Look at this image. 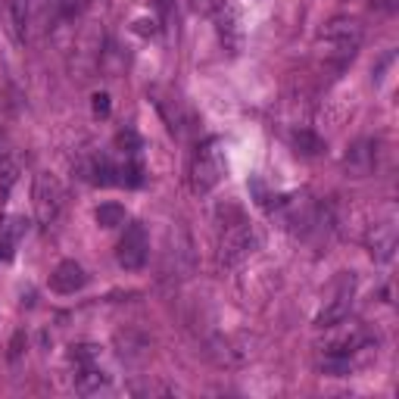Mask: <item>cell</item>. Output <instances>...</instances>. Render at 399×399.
I'll list each match as a JSON object with an SVG mask.
<instances>
[{
	"instance_id": "obj_1",
	"label": "cell",
	"mask_w": 399,
	"mask_h": 399,
	"mask_svg": "<svg viewBox=\"0 0 399 399\" xmlns=\"http://www.w3.org/2000/svg\"><path fill=\"white\" fill-rule=\"evenodd\" d=\"M224 175V150H222V141L219 137H209L206 144H200L197 156L191 163V191L203 197L209 194L215 184L222 181Z\"/></svg>"
},
{
	"instance_id": "obj_2",
	"label": "cell",
	"mask_w": 399,
	"mask_h": 399,
	"mask_svg": "<svg viewBox=\"0 0 399 399\" xmlns=\"http://www.w3.org/2000/svg\"><path fill=\"white\" fill-rule=\"evenodd\" d=\"M259 246V234L253 224H234L231 231H224L222 237V250H219V262L222 265H237L243 262L246 256H253Z\"/></svg>"
},
{
	"instance_id": "obj_3",
	"label": "cell",
	"mask_w": 399,
	"mask_h": 399,
	"mask_svg": "<svg viewBox=\"0 0 399 399\" xmlns=\"http://www.w3.org/2000/svg\"><path fill=\"white\" fill-rule=\"evenodd\" d=\"M63 209V187L53 175H38L34 178V215H38V224L50 228L56 219H60Z\"/></svg>"
},
{
	"instance_id": "obj_4",
	"label": "cell",
	"mask_w": 399,
	"mask_h": 399,
	"mask_svg": "<svg viewBox=\"0 0 399 399\" xmlns=\"http://www.w3.org/2000/svg\"><path fill=\"white\" fill-rule=\"evenodd\" d=\"M147 253H150V241H147V228L141 222L128 224L125 228V237L119 241V250H115V259L125 272H137L147 262Z\"/></svg>"
},
{
	"instance_id": "obj_5",
	"label": "cell",
	"mask_w": 399,
	"mask_h": 399,
	"mask_svg": "<svg viewBox=\"0 0 399 399\" xmlns=\"http://www.w3.org/2000/svg\"><path fill=\"white\" fill-rule=\"evenodd\" d=\"M322 41L328 44L334 53L340 56H353L362 44V25L353 23V19H334V23L324 25Z\"/></svg>"
},
{
	"instance_id": "obj_6",
	"label": "cell",
	"mask_w": 399,
	"mask_h": 399,
	"mask_svg": "<svg viewBox=\"0 0 399 399\" xmlns=\"http://www.w3.org/2000/svg\"><path fill=\"white\" fill-rule=\"evenodd\" d=\"M215 25H219V34H222V44L237 50L243 41V19H241V10H237L231 0H219L215 6Z\"/></svg>"
},
{
	"instance_id": "obj_7",
	"label": "cell",
	"mask_w": 399,
	"mask_h": 399,
	"mask_svg": "<svg viewBox=\"0 0 399 399\" xmlns=\"http://www.w3.org/2000/svg\"><path fill=\"white\" fill-rule=\"evenodd\" d=\"M350 306H353V278H343V284L337 287V293L328 300V306L318 312L315 324L318 328H334L337 322H343L350 315Z\"/></svg>"
},
{
	"instance_id": "obj_8",
	"label": "cell",
	"mask_w": 399,
	"mask_h": 399,
	"mask_svg": "<svg viewBox=\"0 0 399 399\" xmlns=\"http://www.w3.org/2000/svg\"><path fill=\"white\" fill-rule=\"evenodd\" d=\"M25 231H28V222L23 215H0V259L4 262L13 259L19 241L25 237Z\"/></svg>"
},
{
	"instance_id": "obj_9",
	"label": "cell",
	"mask_w": 399,
	"mask_h": 399,
	"mask_svg": "<svg viewBox=\"0 0 399 399\" xmlns=\"http://www.w3.org/2000/svg\"><path fill=\"white\" fill-rule=\"evenodd\" d=\"M84 281H88V274H84V268L78 265L75 259L60 262L53 268V274H50V287H53L56 293H75V290L84 287Z\"/></svg>"
},
{
	"instance_id": "obj_10",
	"label": "cell",
	"mask_w": 399,
	"mask_h": 399,
	"mask_svg": "<svg viewBox=\"0 0 399 399\" xmlns=\"http://www.w3.org/2000/svg\"><path fill=\"white\" fill-rule=\"evenodd\" d=\"M368 246H372V256L387 262L393 259V250H396V234H393V224H374L372 237H368Z\"/></svg>"
},
{
	"instance_id": "obj_11",
	"label": "cell",
	"mask_w": 399,
	"mask_h": 399,
	"mask_svg": "<svg viewBox=\"0 0 399 399\" xmlns=\"http://www.w3.org/2000/svg\"><path fill=\"white\" fill-rule=\"evenodd\" d=\"M103 387H106V374L100 372V368L94 365V362H91V365H82V372L75 374V390H78L82 396L100 393Z\"/></svg>"
},
{
	"instance_id": "obj_12",
	"label": "cell",
	"mask_w": 399,
	"mask_h": 399,
	"mask_svg": "<svg viewBox=\"0 0 399 399\" xmlns=\"http://www.w3.org/2000/svg\"><path fill=\"white\" fill-rule=\"evenodd\" d=\"M94 219H97L100 228H119V224H125L128 213H125V206H119V203H103V206H97Z\"/></svg>"
},
{
	"instance_id": "obj_13",
	"label": "cell",
	"mask_w": 399,
	"mask_h": 399,
	"mask_svg": "<svg viewBox=\"0 0 399 399\" xmlns=\"http://www.w3.org/2000/svg\"><path fill=\"white\" fill-rule=\"evenodd\" d=\"M115 150H119L122 156H141V137H137L134 128H122V132L115 134Z\"/></svg>"
},
{
	"instance_id": "obj_14",
	"label": "cell",
	"mask_w": 399,
	"mask_h": 399,
	"mask_svg": "<svg viewBox=\"0 0 399 399\" xmlns=\"http://www.w3.org/2000/svg\"><path fill=\"white\" fill-rule=\"evenodd\" d=\"M293 144H296V150H300V153H306V156H318V153L324 150V141H322V137L306 132V128L293 134Z\"/></svg>"
},
{
	"instance_id": "obj_15",
	"label": "cell",
	"mask_w": 399,
	"mask_h": 399,
	"mask_svg": "<svg viewBox=\"0 0 399 399\" xmlns=\"http://www.w3.org/2000/svg\"><path fill=\"white\" fill-rule=\"evenodd\" d=\"M10 16H13V32L19 41H25V19H28V0H10Z\"/></svg>"
},
{
	"instance_id": "obj_16",
	"label": "cell",
	"mask_w": 399,
	"mask_h": 399,
	"mask_svg": "<svg viewBox=\"0 0 399 399\" xmlns=\"http://www.w3.org/2000/svg\"><path fill=\"white\" fill-rule=\"evenodd\" d=\"M100 355V346L94 343H82V346H72V359L78 362V365H91L94 359Z\"/></svg>"
},
{
	"instance_id": "obj_17",
	"label": "cell",
	"mask_w": 399,
	"mask_h": 399,
	"mask_svg": "<svg viewBox=\"0 0 399 399\" xmlns=\"http://www.w3.org/2000/svg\"><path fill=\"white\" fill-rule=\"evenodd\" d=\"M91 110H94V115L106 119V115H110V110H113L110 94H106V91H97V94H94V97H91Z\"/></svg>"
},
{
	"instance_id": "obj_18",
	"label": "cell",
	"mask_w": 399,
	"mask_h": 399,
	"mask_svg": "<svg viewBox=\"0 0 399 399\" xmlns=\"http://www.w3.org/2000/svg\"><path fill=\"white\" fill-rule=\"evenodd\" d=\"M13 181H16V165H13L6 156H0V187H4V191H10Z\"/></svg>"
},
{
	"instance_id": "obj_19",
	"label": "cell",
	"mask_w": 399,
	"mask_h": 399,
	"mask_svg": "<svg viewBox=\"0 0 399 399\" xmlns=\"http://www.w3.org/2000/svg\"><path fill=\"white\" fill-rule=\"evenodd\" d=\"M153 25H156V23H150V19H137V23H134V32H137V34H153V32H156Z\"/></svg>"
}]
</instances>
